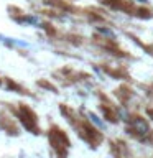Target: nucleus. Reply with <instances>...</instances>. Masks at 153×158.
Wrapping results in <instances>:
<instances>
[{
  "label": "nucleus",
  "instance_id": "nucleus-1",
  "mask_svg": "<svg viewBox=\"0 0 153 158\" xmlns=\"http://www.w3.org/2000/svg\"><path fill=\"white\" fill-rule=\"evenodd\" d=\"M89 117H91V118H92V122H94V123H97V125H99V127H101V128H104V123H102L101 120H99V118H97L96 115H94V114H91V115H89Z\"/></svg>",
  "mask_w": 153,
  "mask_h": 158
}]
</instances>
